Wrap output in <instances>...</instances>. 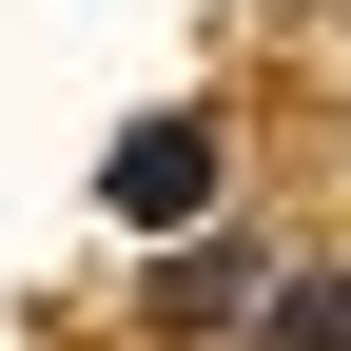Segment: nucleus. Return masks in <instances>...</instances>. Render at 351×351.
Here are the masks:
<instances>
[{"mask_svg": "<svg viewBox=\"0 0 351 351\" xmlns=\"http://www.w3.org/2000/svg\"><path fill=\"white\" fill-rule=\"evenodd\" d=\"M117 215H137V234L215 215V137H195V117H137V137H117Z\"/></svg>", "mask_w": 351, "mask_h": 351, "instance_id": "1", "label": "nucleus"}]
</instances>
